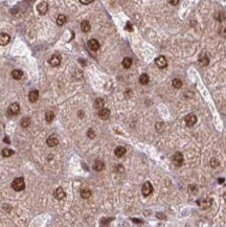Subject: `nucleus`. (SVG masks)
<instances>
[{"instance_id": "obj_28", "label": "nucleus", "mask_w": 226, "mask_h": 227, "mask_svg": "<svg viewBox=\"0 0 226 227\" xmlns=\"http://www.w3.org/2000/svg\"><path fill=\"white\" fill-rule=\"evenodd\" d=\"M172 85H173L174 88H176V89H179V88H181V86H182V82H181L179 79H174L173 80V82H172Z\"/></svg>"}, {"instance_id": "obj_34", "label": "nucleus", "mask_w": 226, "mask_h": 227, "mask_svg": "<svg viewBox=\"0 0 226 227\" xmlns=\"http://www.w3.org/2000/svg\"><path fill=\"white\" fill-rule=\"evenodd\" d=\"M168 3L172 4V5H176V4L179 3V1H178V0H174V1H168Z\"/></svg>"}, {"instance_id": "obj_5", "label": "nucleus", "mask_w": 226, "mask_h": 227, "mask_svg": "<svg viewBox=\"0 0 226 227\" xmlns=\"http://www.w3.org/2000/svg\"><path fill=\"white\" fill-rule=\"evenodd\" d=\"M141 191H142V195H144V197L150 196L153 192V186H152V184H151V182H149V181L144 182V185H142V190H141Z\"/></svg>"}, {"instance_id": "obj_15", "label": "nucleus", "mask_w": 226, "mask_h": 227, "mask_svg": "<svg viewBox=\"0 0 226 227\" xmlns=\"http://www.w3.org/2000/svg\"><path fill=\"white\" fill-rule=\"evenodd\" d=\"M9 42V36L5 33H0V45H6L7 43Z\"/></svg>"}, {"instance_id": "obj_30", "label": "nucleus", "mask_w": 226, "mask_h": 227, "mask_svg": "<svg viewBox=\"0 0 226 227\" xmlns=\"http://www.w3.org/2000/svg\"><path fill=\"white\" fill-rule=\"evenodd\" d=\"M219 164H220V162H219V160H217L216 158H213L211 160V167H219Z\"/></svg>"}, {"instance_id": "obj_10", "label": "nucleus", "mask_w": 226, "mask_h": 227, "mask_svg": "<svg viewBox=\"0 0 226 227\" xmlns=\"http://www.w3.org/2000/svg\"><path fill=\"white\" fill-rule=\"evenodd\" d=\"M20 112V106L18 103H13L9 108V113L12 115H17Z\"/></svg>"}, {"instance_id": "obj_13", "label": "nucleus", "mask_w": 226, "mask_h": 227, "mask_svg": "<svg viewBox=\"0 0 226 227\" xmlns=\"http://www.w3.org/2000/svg\"><path fill=\"white\" fill-rule=\"evenodd\" d=\"M98 116L102 119H108V118L110 117V110L107 109V108H103V109L100 110Z\"/></svg>"}, {"instance_id": "obj_35", "label": "nucleus", "mask_w": 226, "mask_h": 227, "mask_svg": "<svg viewBox=\"0 0 226 227\" xmlns=\"http://www.w3.org/2000/svg\"><path fill=\"white\" fill-rule=\"evenodd\" d=\"M221 36L224 37V38H226V28H223V29H222V31H221Z\"/></svg>"}, {"instance_id": "obj_36", "label": "nucleus", "mask_w": 226, "mask_h": 227, "mask_svg": "<svg viewBox=\"0 0 226 227\" xmlns=\"http://www.w3.org/2000/svg\"><path fill=\"white\" fill-rule=\"evenodd\" d=\"M4 141L7 142V143H9V138H7V137H5V138H4Z\"/></svg>"}, {"instance_id": "obj_27", "label": "nucleus", "mask_w": 226, "mask_h": 227, "mask_svg": "<svg viewBox=\"0 0 226 227\" xmlns=\"http://www.w3.org/2000/svg\"><path fill=\"white\" fill-rule=\"evenodd\" d=\"M14 154V151L13 150H11V149H3L2 150V156L3 157H11L12 155Z\"/></svg>"}, {"instance_id": "obj_26", "label": "nucleus", "mask_w": 226, "mask_h": 227, "mask_svg": "<svg viewBox=\"0 0 226 227\" xmlns=\"http://www.w3.org/2000/svg\"><path fill=\"white\" fill-rule=\"evenodd\" d=\"M53 118H55V113L52 112V111H47L45 113V121L47 123H51L53 121Z\"/></svg>"}, {"instance_id": "obj_7", "label": "nucleus", "mask_w": 226, "mask_h": 227, "mask_svg": "<svg viewBox=\"0 0 226 227\" xmlns=\"http://www.w3.org/2000/svg\"><path fill=\"white\" fill-rule=\"evenodd\" d=\"M49 64H50V66H52V67L59 66V65L61 64V57L58 55L51 56L50 59H49Z\"/></svg>"}, {"instance_id": "obj_4", "label": "nucleus", "mask_w": 226, "mask_h": 227, "mask_svg": "<svg viewBox=\"0 0 226 227\" xmlns=\"http://www.w3.org/2000/svg\"><path fill=\"white\" fill-rule=\"evenodd\" d=\"M183 155H182V153L181 152H176L174 154V156H173V162H174V164L176 165V167H181L182 164H183Z\"/></svg>"}, {"instance_id": "obj_19", "label": "nucleus", "mask_w": 226, "mask_h": 227, "mask_svg": "<svg viewBox=\"0 0 226 227\" xmlns=\"http://www.w3.org/2000/svg\"><path fill=\"white\" fill-rule=\"evenodd\" d=\"M150 82V78L148 76L147 73H144V74H141L140 78H139V83H140L141 85H147L149 84Z\"/></svg>"}, {"instance_id": "obj_8", "label": "nucleus", "mask_w": 226, "mask_h": 227, "mask_svg": "<svg viewBox=\"0 0 226 227\" xmlns=\"http://www.w3.org/2000/svg\"><path fill=\"white\" fill-rule=\"evenodd\" d=\"M37 9L41 15H45L46 13H47V11H48V4L46 2H44V1H42V2H40L37 5Z\"/></svg>"}, {"instance_id": "obj_16", "label": "nucleus", "mask_w": 226, "mask_h": 227, "mask_svg": "<svg viewBox=\"0 0 226 227\" xmlns=\"http://www.w3.org/2000/svg\"><path fill=\"white\" fill-rule=\"evenodd\" d=\"M105 167V164L103 161L101 160H96L94 162V164H93V169H94V171H96V172H101V171L104 170Z\"/></svg>"}, {"instance_id": "obj_31", "label": "nucleus", "mask_w": 226, "mask_h": 227, "mask_svg": "<svg viewBox=\"0 0 226 227\" xmlns=\"http://www.w3.org/2000/svg\"><path fill=\"white\" fill-rule=\"evenodd\" d=\"M87 136L89 137V138H94L95 137V132H94V130H92V129H89L88 130V132H87Z\"/></svg>"}, {"instance_id": "obj_14", "label": "nucleus", "mask_w": 226, "mask_h": 227, "mask_svg": "<svg viewBox=\"0 0 226 227\" xmlns=\"http://www.w3.org/2000/svg\"><path fill=\"white\" fill-rule=\"evenodd\" d=\"M28 98H29V102L31 103H35L37 102L38 98H39V91L38 90H31L28 94Z\"/></svg>"}, {"instance_id": "obj_6", "label": "nucleus", "mask_w": 226, "mask_h": 227, "mask_svg": "<svg viewBox=\"0 0 226 227\" xmlns=\"http://www.w3.org/2000/svg\"><path fill=\"white\" fill-rule=\"evenodd\" d=\"M155 63L160 69H163V68H165V67L168 66V61H166L164 56H159L158 58H156Z\"/></svg>"}, {"instance_id": "obj_3", "label": "nucleus", "mask_w": 226, "mask_h": 227, "mask_svg": "<svg viewBox=\"0 0 226 227\" xmlns=\"http://www.w3.org/2000/svg\"><path fill=\"white\" fill-rule=\"evenodd\" d=\"M198 205L200 206V208L202 209H207L209 208L213 204V200L209 199V198H203V199L198 200Z\"/></svg>"}, {"instance_id": "obj_22", "label": "nucleus", "mask_w": 226, "mask_h": 227, "mask_svg": "<svg viewBox=\"0 0 226 227\" xmlns=\"http://www.w3.org/2000/svg\"><path fill=\"white\" fill-rule=\"evenodd\" d=\"M12 76L15 80H20L22 76H23V72H22L21 70L15 69V70H13L12 71Z\"/></svg>"}, {"instance_id": "obj_9", "label": "nucleus", "mask_w": 226, "mask_h": 227, "mask_svg": "<svg viewBox=\"0 0 226 227\" xmlns=\"http://www.w3.org/2000/svg\"><path fill=\"white\" fill-rule=\"evenodd\" d=\"M100 43H98V40H95V39H91V40H89L88 41V47L91 50H93V52H96V50H98L100 49Z\"/></svg>"}, {"instance_id": "obj_25", "label": "nucleus", "mask_w": 226, "mask_h": 227, "mask_svg": "<svg viewBox=\"0 0 226 227\" xmlns=\"http://www.w3.org/2000/svg\"><path fill=\"white\" fill-rule=\"evenodd\" d=\"M122 67L125 68V69H128V68H130L132 65V60L130 59V58H125L124 60H122Z\"/></svg>"}, {"instance_id": "obj_23", "label": "nucleus", "mask_w": 226, "mask_h": 227, "mask_svg": "<svg viewBox=\"0 0 226 227\" xmlns=\"http://www.w3.org/2000/svg\"><path fill=\"white\" fill-rule=\"evenodd\" d=\"M67 21V18H66V16L64 15H59L58 18H57V24L59 26H62V25H64Z\"/></svg>"}, {"instance_id": "obj_12", "label": "nucleus", "mask_w": 226, "mask_h": 227, "mask_svg": "<svg viewBox=\"0 0 226 227\" xmlns=\"http://www.w3.org/2000/svg\"><path fill=\"white\" fill-rule=\"evenodd\" d=\"M53 196H55V199L62 200V199H64V198H65L66 194H65V192H64V190H63V188H62V187H58L55 191V193H53Z\"/></svg>"}, {"instance_id": "obj_20", "label": "nucleus", "mask_w": 226, "mask_h": 227, "mask_svg": "<svg viewBox=\"0 0 226 227\" xmlns=\"http://www.w3.org/2000/svg\"><path fill=\"white\" fill-rule=\"evenodd\" d=\"M199 63H200V65H203V66H207L208 64H209V59H208L207 56L201 55V57L199 58Z\"/></svg>"}, {"instance_id": "obj_11", "label": "nucleus", "mask_w": 226, "mask_h": 227, "mask_svg": "<svg viewBox=\"0 0 226 227\" xmlns=\"http://www.w3.org/2000/svg\"><path fill=\"white\" fill-rule=\"evenodd\" d=\"M46 143H47V145L50 147V148H53L55 145H58V143H59L58 137L55 136V135H50V136L48 137L47 141H46Z\"/></svg>"}, {"instance_id": "obj_32", "label": "nucleus", "mask_w": 226, "mask_h": 227, "mask_svg": "<svg viewBox=\"0 0 226 227\" xmlns=\"http://www.w3.org/2000/svg\"><path fill=\"white\" fill-rule=\"evenodd\" d=\"M80 2L82 3V4H90V3H92L93 1H92V0H80Z\"/></svg>"}, {"instance_id": "obj_24", "label": "nucleus", "mask_w": 226, "mask_h": 227, "mask_svg": "<svg viewBox=\"0 0 226 227\" xmlns=\"http://www.w3.org/2000/svg\"><path fill=\"white\" fill-rule=\"evenodd\" d=\"M105 105V102L103 98H101V97H98V98H96L94 102V107L95 108H98V109H103V107H104Z\"/></svg>"}, {"instance_id": "obj_37", "label": "nucleus", "mask_w": 226, "mask_h": 227, "mask_svg": "<svg viewBox=\"0 0 226 227\" xmlns=\"http://www.w3.org/2000/svg\"><path fill=\"white\" fill-rule=\"evenodd\" d=\"M224 197H225V201H226V195H225V196H224Z\"/></svg>"}, {"instance_id": "obj_33", "label": "nucleus", "mask_w": 226, "mask_h": 227, "mask_svg": "<svg viewBox=\"0 0 226 227\" xmlns=\"http://www.w3.org/2000/svg\"><path fill=\"white\" fill-rule=\"evenodd\" d=\"M126 29L129 30V31H132V30H133V27H132V25H131V23H130V22H128V23H127V25H126Z\"/></svg>"}, {"instance_id": "obj_2", "label": "nucleus", "mask_w": 226, "mask_h": 227, "mask_svg": "<svg viewBox=\"0 0 226 227\" xmlns=\"http://www.w3.org/2000/svg\"><path fill=\"white\" fill-rule=\"evenodd\" d=\"M184 123H185V125H187V127L189 128L194 127L196 125V123H197V116L195 114H193V113L187 114L185 116V118H184Z\"/></svg>"}, {"instance_id": "obj_1", "label": "nucleus", "mask_w": 226, "mask_h": 227, "mask_svg": "<svg viewBox=\"0 0 226 227\" xmlns=\"http://www.w3.org/2000/svg\"><path fill=\"white\" fill-rule=\"evenodd\" d=\"M25 187V183H24V179L22 177H19V178H16L14 181L12 182V188L15 190L16 192H20L23 191Z\"/></svg>"}, {"instance_id": "obj_21", "label": "nucleus", "mask_w": 226, "mask_h": 227, "mask_svg": "<svg viewBox=\"0 0 226 227\" xmlns=\"http://www.w3.org/2000/svg\"><path fill=\"white\" fill-rule=\"evenodd\" d=\"M91 191L90 190H88V188H84V190H82L81 191V197L83 198V199H88V198L91 197Z\"/></svg>"}, {"instance_id": "obj_17", "label": "nucleus", "mask_w": 226, "mask_h": 227, "mask_svg": "<svg viewBox=\"0 0 226 227\" xmlns=\"http://www.w3.org/2000/svg\"><path fill=\"white\" fill-rule=\"evenodd\" d=\"M114 154H115L116 157L118 158L122 157L126 154V148H124V147H117L115 149V151H114Z\"/></svg>"}, {"instance_id": "obj_29", "label": "nucleus", "mask_w": 226, "mask_h": 227, "mask_svg": "<svg viewBox=\"0 0 226 227\" xmlns=\"http://www.w3.org/2000/svg\"><path fill=\"white\" fill-rule=\"evenodd\" d=\"M31 125V119L28 117H23L21 119V126L23 128H26V127H28Z\"/></svg>"}, {"instance_id": "obj_18", "label": "nucleus", "mask_w": 226, "mask_h": 227, "mask_svg": "<svg viewBox=\"0 0 226 227\" xmlns=\"http://www.w3.org/2000/svg\"><path fill=\"white\" fill-rule=\"evenodd\" d=\"M90 28H91V25H90V23H89L87 20L82 21V23H81V29H82V31L88 33L89 30H90Z\"/></svg>"}]
</instances>
